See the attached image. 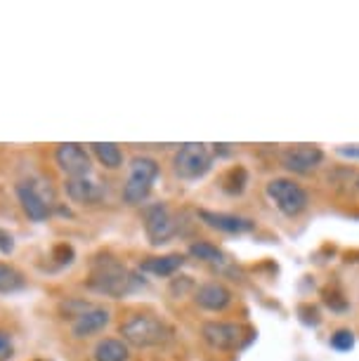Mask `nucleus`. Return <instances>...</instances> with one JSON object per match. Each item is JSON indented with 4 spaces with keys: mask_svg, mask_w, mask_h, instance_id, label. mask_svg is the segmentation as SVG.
<instances>
[{
    "mask_svg": "<svg viewBox=\"0 0 359 361\" xmlns=\"http://www.w3.org/2000/svg\"><path fill=\"white\" fill-rule=\"evenodd\" d=\"M142 227H145V234L152 246H164V243H168L178 234L175 215L164 201L147 203V206L142 208Z\"/></svg>",
    "mask_w": 359,
    "mask_h": 361,
    "instance_id": "6e6552de",
    "label": "nucleus"
},
{
    "mask_svg": "<svg viewBox=\"0 0 359 361\" xmlns=\"http://www.w3.org/2000/svg\"><path fill=\"white\" fill-rule=\"evenodd\" d=\"M329 345L334 347L336 352H350L355 347V333L350 329H338L334 336H331Z\"/></svg>",
    "mask_w": 359,
    "mask_h": 361,
    "instance_id": "aec40b11",
    "label": "nucleus"
},
{
    "mask_svg": "<svg viewBox=\"0 0 359 361\" xmlns=\"http://www.w3.org/2000/svg\"><path fill=\"white\" fill-rule=\"evenodd\" d=\"M90 154L104 170H121L126 163L123 149L114 145V142H95V145H90Z\"/></svg>",
    "mask_w": 359,
    "mask_h": 361,
    "instance_id": "f3484780",
    "label": "nucleus"
},
{
    "mask_svg": "<svg viewBox=\"0 0 359 361\" xmlns=\"http://www.w3.org/2000/svg\"><path fill=\"white\" fill-rule=\"evenodd\" d=\"M250 329L236 322H206L201 326V340L215 352H234L248 343Z\"/></svg>",
    "mask_w": 359,
    "mask_h": 361,
    "instance_id": "423d86ee",
    "label": "nucleus"
},
{
    "mask_svg": "<svg viewBox=\"0 0 359 361\" xmlns=\"http://www.w3.org/2000/svg\"><path fill=\"white\" fill-rule=\"evenodd\" d=\"M336 154L341 159H348V161H357L359 163V145H343V147H336Z\"/></svg>",
    "mask_w": 359,
    "mask_h": 361,
    "instance_id": "5701e85b",
    "label": "nucleus"
},
{
    "mask_svg": "<svg viewBox=\"0 0 359 361\" xmlns=\"http://www.w3.org/2000/svg\"><path fill=\"white\" fill-rule=\"evenodd\" d=\"M213 168V152L206 145L189 142L182 145L173 156V173L182 182H196L206 177Z\"/></svg>",
    "mask_w": 359,
    "mask_h": 361,
    "instance_id": "39448f33",
    "label": "nucleus"
},
{
    "mask_svg": "<svg viewBox=\"0 0 359 361\" xmlns=\"http://www.w3.org/2000/svg\"><path fill=\"white\" fill-rule=\"evenodd\" d=\"M194 305L203 312H213V314H220V312H227L234 305V293L229 286L222 281H206L201 286H196L194 293Z\"/></svg>",
    "mask_w": 359,
    "mask_h": 361,
    "instance_id": "f8f14e48",
    "label": "nucleus"
},
{
    "mask_svg": "<svg viewBox=\"0 0 359 361\" xmlns=\"http://www.w3.org/2000/svg\"><path fill=\"white\" fill-rule=\"evenodd\" d=\"M142 286H145V279L116 257H97L90 267V276H87V288L114 300L138 293Z\"/></svg>",
    "mask_w": 359,
    "mask_h": 361,
    "instance_id": "f257e3e1",
    "label": "nucleus"
},
{
    "mask_svg": "<svg viewBox=\"0 0 359 361\" xmlns=\"http://www.w3.org/2000/svg\"><path fill=\"white\" fill-rule=\"evenodd\" d=\"M26 276L19 271L15 264L0 262V295H10V293H19L26 288Z\"/></svg>",
    "mask_w": 359,
    "mask_h": 361,
    "instance_id": "6ab92c4d",
    "label": "nucleus"
},
{
    "mask_svg": "<svg viewBox=\"0 0 359 361\" xmlns=\"http://www.w3.org/2000/svg\"><path fill=\"white\" fill-rule=\"evenodd\" d=\"M15 236L10 234L8 229H3L0 227V255H12L15 253Z\"/></svg>",
    "mask_w": 359,
    "mask_h": 361,
    "instance_id": "4be33fe9",
    "label": "nucleus"
},
{
    "mask_svg": "<svg viewBox=\"0 0 359 361\" xmlns=\"http://www.w3.org/2000/svg\"><path fill=\"white\" fill-rule=\"evenodd\" d=\"M15 194H17L19 206L24 210V215L29 217L31 222H45L55 213L57 203L52 199V194L43 189V182L31 180V177L29 180H22V182H17Z\"/></svg>",
    "mask_w": 359,
    "mask_h": 361,
    "instance_id": "0eeeda50",
    "label": "nucleus"
},
{
    "mask_svg": "<svg viewBox=\"0 0 359 361\" xmlns=\"http://www.w3.org/2000/svg\"><path fill=\"white\" fill-rule=\"evenodd\" d=\"M64 194L76 206H97L107 199V187L97 177L87 175L76 177V180H64Z\"/></svg>",
    "mask_w": 359,
    "mask_h": 361,
    "instance_id": "4468645a",
    "label": "nucleus"
},
{
    "mask_svg": "<svg viewBox=\"0 0 359 361\" xmlns=\"http://www.w3.org/2000/svg\"><path fill=\"white\" fill-rule=\"evenodd\" d=\"M15 354V338L10 331L0 329V361H10Z\"/></svg>",
    "mask_w": 359,
    "mask_h": 361,
    "instance_id": "412c9836",
    "label": "nucleus"
},
{
    "mask_svg": "<svg viewBox=\"0 0 359 361\" xmlns=\"http://www.w3.org/2000/svg\"><path fill=\"white\" fill-rule=\"evenodd\" d=\"M111 324V310L104 305H90L87 310H83L76 319L69 322V331L73 340H87L99 336L107 326Z\"/></svg>",
    "mask_w": 359,
    "mask_h": 361,
    "instance_id": "9d476101",
    "label": "nucleus"
},
{
    "mask_svg": "<svg viewBox=\"0 0 359 361\" xmlns=\"http://www.w3.org/2000/svg\"><path fill=\"white\" fill-rule=\"evenodd\" d=\"M159 175L161 163L154 156H135L130 166H128V177L123 182V189H121V199H123L126 206H142L152 194Z\"/></svg>",
    "mask_w": 359,
    "mask_h": 361,
    "instance_id": "7ed1b4c3",
    "label": "nucleus"
},
{
    "mask_svg": "<svg viewBox=\"0 0 359 361\" xmlns=\"http://www.w3.org/2000/svg\"><path fill=\"white\" fill-rule=\"evenodd\" d=\"M185 267V255L182 253H168V255H157V257H147L145 262H140V271L159 279H168Z\"/></svg>",
    "mask_w": 359,
    "mask_h": 361,
    "instance_id": "2eb2a0df",
    "label": "nucleus"
},
{
    "mask_svg": "<svg viewBox=\"0 0 359 361\" xmlns=\"http://www.w3.org/2000/svg\"><path fill=\"white\" fill-rule=\"evenodd\" d=\"M55 163L57 168L66 175V180H76V177L92 175V154L90 149L76 142H64L55 149Z\"/></svg>",
    "mask_w": 359,
    "mask_h": 361,
    "instance_id": "1a4fd4ad",
    "label": "nucleus"
},
{
    "mask_svg": "<svg viewBox=\"0 0 359 361\" xmlns=\"http://www.w3.org/2000/svg\"><path fill=\"white\" fill-rule=\"evenodd\" d=\"M187 255L203 264H213V267H227L229 264V257L225 250L218 248L211 241H194L192 246L187 248Z\"/></svg>",
    "mask_w": 359,
    "mask_h": 361,
    "instance_id": "a211bd4d",
    "label": "nucleus"
},
{
    "mask_svg": "<svg viewBox=\"0 0 359 361\" xmlns=\"http://www.w3.org/2000/svg\"><path fill=\"white\" fill-rule=\"evenodd\" d=\"M357 189H359V180H357Z\"/></svg>",
    "mask_w": 359,
    "mask_h": 361,
    "instance_id": "b1692460",
    "label": "nucleus"
},
{
    "mask_svg": "<svg viewBox=\"0 0 359 361\" xmlns=\"http://www.w3.org/2000/svg\"><path fill=\"white\" fill-rule=\"evenodd\" d=\"M118 333L128 347H138V350H152V347H161L171 340V326L152 312L128 314Z\"/></svg>",
    "mask_w": 359,
    "mask_h": 361,
    "instance_id": "f03ea898",
    "label": "nucleus"
},
{
    "mask_svg": "<svg viewBox=\"0 0 359 361\" xmlns=\"http://www.w3.org/2000/svg\"><path fill=\"white\" fill-rule=\"evenodd\" d=\"M92 361H130V347L121 338H102L92 347Z\"/></svg>",
    "mask_w": 359,
    "mask_h": 361,
    "instance_id": "dca6fc26",
    "label": "nucleus"
},
{
    "mask_svg": "<svg viewBox=\"0 0 359 361\" xmlns=\"http://www.w3.org/2000/svg\"><path fill=\"white\" fill-rule=\"evenodd\" d=\"M267 199L284 217H300L310 208V194L293 177H274L265 185Z\"/></svg>",
    "mask_w": 359,
    "mask_h": 361,
    "instance_id": "20e7f679",
    "label": "nucleus"
},
{
    "mask_svg": "<svg viewBox=\"0 0 359 361\" xmlns=\"http://www.w3.org/2000/svg\"><path fill=\"white\" fill-rule=\"evenodd\" d=\"M324 163V152L317 145H293L281 152V166L293 175H312Z\"/></svg>",
    "mask_w": 359,
    "mask_h": 361,
    "instance_id": "9b49d317",
    "label": "nucleus"
},
{
    "mask_svg": "<svg viewBox=\"0 0 359 361\" xmlns=\"http://www.w3.org/2000/svg\"><path fill=\"white\" fill-rule=\"evenodd\" d=\"M196 217L220 234H248V231L255 229V222L250 217L236 215V213H222V210H208V208H199L196 210Z\"/></svg>",
    "mask_w": 359,
    "mask_h": 361,
    "instance_id": "ddd939ff",
    "label": "nucleus"
}]
</instances>
